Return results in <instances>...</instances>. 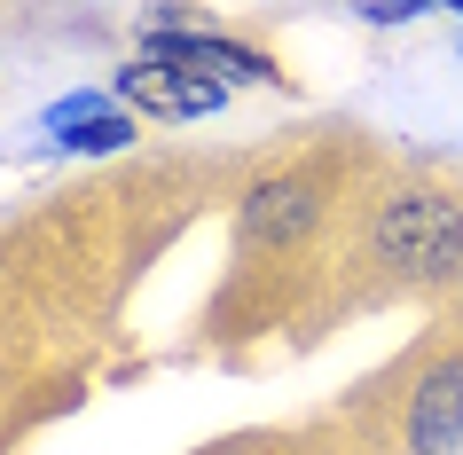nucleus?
I'll return each instance as SVG.
<instances>
[{
	"label": "nucleus",
	"instance_id": "obj_1",
	"mask_svg": "<svg viewBox=\"0 0 463 455\" xmlns=\"http://www.w3.org/2000/svg\"><path fill=\"white\" fill-rule=\"evenodd\" d=\"M377 260L409 275H463V196H401L377 220Z\"/></svg>",
	"mask_w": 463,
	"mask_h": 455
},
{
	"label": "nucleus",
	"instance_id": "obj_2",
	"mask_svg": "<svg viewBox=\"0 0 463 455\" xmlns=\"http://www.w3.org/2000/svg\"><path fill=\"white\" fill-rule=\"evenodd\" d=\"M401 448L409 455H463V354L432 361L409 393V416H401Z\"/></svg>",
	"mask_w": 463,
	"mask_h": 455
},
{
	"label": "nucleus",
	"instance_id": "obj_3",
	"mask_svg": "<svg viewBox=\"0 0 463 455\" xmlns=\"http://www.w3.org/2000/svg\"><path fill=\"white\" fill-rule=\"evenodd\" d=\"M118 102L149 110V118H204V110L228 102V79H204V71H189V63H157V55H142V63H126V71H118Z\"/></svg>",
	"mask_w": 463,
	"mask_h": 455
},
{
	"label": "nucleus",
	"instance_id": "obj_4",
	"mask_svg": "<svg viewBox=\"0 0 463 455\" xmlns=\"http://www.w3.org/2000/svg\"><path fill=\"white\" fill-rule=\"evenodd\" d=\"M149 55L157 63H189V71L204 79H228V87H283V71H275L260 48H244V40H213V32H149Z\"/></svg>",
	"mask_w": 463,
	"mask_h": 455
},
{
	"label": "nucleus",
	"instance_id": "obj_5",
	"mask_svg": "<svg viewBox=\"0 0 463 455\" xmlns=\"http://www.w3.org/2000/svg\"><path fill=\"white\" fill-rule=\"evenodd\" d=\"M315 228V181H260L236 204V236L244 243H291Z\"/></svg>",
	"mask_w": 463,
	"mask_h": 455
},
{
	"label": "nucleus",
	"instance_id": "obj_6",
	"mask_svg": "<svg viewBox=\"0 0 463 455\" xmlns=\"http://www.w3.org/2000/svg\"><path fill=\"white\" fill-rule=\"evenodd\" d=\"M126 142H134V118H126V110H95V118H79V126L55 134V149H71V157H110V149H126Z\"/></svg>",
	"mask_w": 463,
	"mask_h": 455
},
{
	"label": "nucleus",
	"instance_id": "obj_7",
	"mask_svg": "<svg viewBox=\"0 0 463 455\" xmlns=\"http://www.w3.org/2000/svg\"><path fill=\"white\" fill-rule=\"evenodd\" d=\"M95 110H110V102H102L95 87H87V95H63V102L48 110V134H63V126H79V118H95Z\"/></svg>",
	"mask_w": 463,
	"mask_h": 455
},
{
	"label": "nucleus",
	"instance_id": "obj_8",
	"mask_svg": "<svg viewBox=\"0 0 463 455\" xmlns=\"http://www.w3.org/2000/svg\"><path fill=\"white\" fill-rule=\"evenodd\" d=\"M424 8H448V0H369L362 16L369 24H409V16H424Z\"/></svg>",
	"mask_w": 463,
	"mask_h": 455
}]
</instances>
